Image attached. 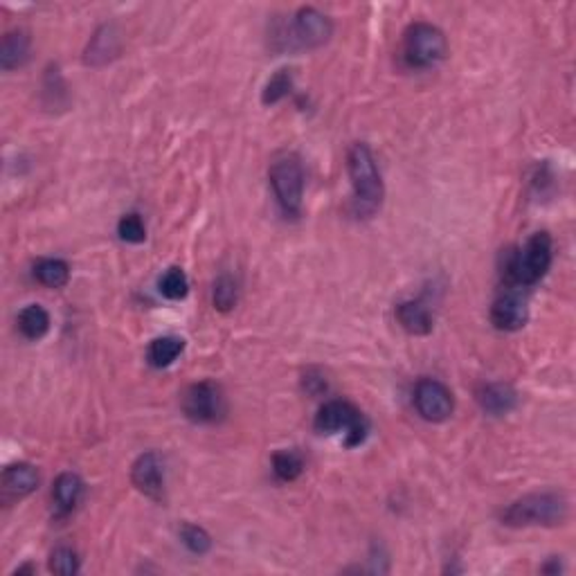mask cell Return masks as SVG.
Masks as SVG:
<instances>
[{
    "label": "cell",
    "mask_w": 576,
    "mask_h": 576,
    "mask_svg": "<svg viewBox=\"0 0 576 576\" xmlns=\"http://www.w3.org/2000/svg\"><path fill=\"white\" fill-rule=\"evenodd\" d=\"M180 540H183L185 548L197 556L208 554V551L212 549V539H209V534L203 527L183 525V529H180Z\"/></svg>",
    "instance_id": "cb8c5ba5"
},
{
    "label": "cell",
    "mask_w": 576,
    "mask_h": 576,
    "mask_svg": "<svg viewBox=\"0 0 576 576\" xmlns=\"http://www.w3.org/2000/svg\"><path fill=\"white\" fill-rule=\"evenodd\" d=\"M18 331L27 340H41L50 331V314L41 304H29L18 314Z\"/></svg>",
    "instance_id": "d6986e66"
},
{
    "label": "cell",
    "mask_w": 576,
    "mask_h": 576,
    "mask_svg": "<svg viewBox=\"0 0 576 576\" xmlns=\"http://www.w3.org/2000/svg\"><path fill=\"white\" fill-rule=\"evenodd\" d=\"M29 59V37L23 29H12L3 37V46H0V68L3 70H16V68L26 66Z\"/></svg>",
    "instance_id": "9a60e30c"
},
{
    "label": "cell",
    "mask_w": 576,
    "mask_h": 576,
    "mask_svg": "<svg viewBox=\"0 0 576 576\" xmlns=\"http://www.w3.org/2000/svg\"><path fill=\"white\" fill-rule=\"evenodd\" d=\"M543 572H545V574H559V572H560V563H559V559H554V560H551V563L545 565Z\"/></svg>",
    "instance_id": "83f0119b"
},
{
    "label": "cell",
    "mask_w": 576,
    "mask_h": 576,
    "mask_svg": "<svg viewBox=\"0 0 576 576\" xmlns=\"http://www.w3.org/2000/svg\"><path fill=\"white\" fill-rule=\"evenodd\" d=\"M131 482L140 493L160 502L165 497V464L158 453H144L131 466Z\"/></svg>",
    "instance_id": "30bf717a"
},
{
    "label": "cell",
    "mask_w": 576,
    "mask_h": 576,
    "mask_svg": "<svg viewBox=\"0 0 576 576\" xmlns=\"http://www.w3.org/2000/svg\"><path fill=\"white\" fill-rule=\"evenodd\" d=\"M347 172H349L351 189H354V214L360 219L374 217L383 205L385 187L379 165H376L372 149L368 144H351L349 154H347Z\"/></svg>",
    "instance_id": "6da1fadb"
},
{
    "label": "cell",
    "mask_w": 576,
    "mask_h": 576,
    "mask_svg": "<svg viewBox=\"0 0 576 576\" xmlns=\"http://www.w3.org/2000/svg\"><path fill=\"white\" fill-rule=\"evenodd\" d=\"M315 431L322 434L345 432V446L354 448L368 439L369 421L354 403L329 401L322 405L320 412H317Z\"/></svg>",
    "instance_id": "52a82bcc"
},
{
    "label": "cell",
    "mask_w": 576,
    "mask_h": 576,
    "mask_svg": "<svg viewBox=\"0 0 576 576\" xmlns=\"http://www.w3.org/2000/svg\"><path fill=\"white\" fill-rule=\"evenodd\" d=\"M414 408L421 419L431 423H443L455 410L453 392L437 379H421L414 388Z\"/></svg>",
    "instance_id": "9c48e42d"
},
{
    "label": "cell",
    "mask_w": 576,
    "mask_h": 576,
    "mask_svg": "<svg viewBox=\"0 0 576 576\" xmlns=\"http://www.w3.org/2000/svg\"><path fill=\"white\" fill-rule=\"evenodd\" d=\"M212 300H214V309L223 311V314L234 309V304H237V284H234L232 277L221 275L217 282H214Z\"/></svg>",
    "instance_id": "d4e9b609"
},
{
    "label": "cell",
    "mask_w": 576,
    "mask_h": 576,
    "mask_svg": "<svg viewBox=\"0 0 576 576\" xmlns=\"http://www.w3.org/2000/svg\"><path fill=\"white\" fill-rule=\"evenodd\" d=\"M331 37H334V26L329 16L315 7H302L288 21V26L275 34V41L280 50H317L326 46Z\"/></svg>",
    "instance_id": "277c9868"
},
{
    "label": "cell",
    "mask_w": 576,
    "mask_h": 576,
    "mask_svg": "<svg viewBox=\"0 0 576 576\" xmlns=\"http://www.w3.org/2000/svg\"><path fill=\"white\" fill-rule=\"evenodd\" d=\"M183 414L194 423H217L226 414V397L223 389L212 380H201L185 389Z\"/></svg>",
    "instance_id": "ba28073f"
},
{
    "label": "cell",
    "mask_w": 576,
    "mask_h": 576,
    "mask_svg": "<svg viewBox=\"0 0 576 576\" xmlns=\"http://www.w3.org/2000/svg\"><path fill=\"white\" fill-rule=\"evenodd\" d=\"M529 320V309L520 293L507 291L493 302L491 322L500 331H520Z\"/></svg>",
    "instance_id": "8fae6325"
},
{
    "label": "cell",
    "mask_w": 576,
    "mask_h": 576,
    "mask_svg": "<svg viewBox=\"0 0 576 576\" xmlns=\"http://www.w3.org/2000/svg\"><path fill=\"white\" fill-rule=\"evenodd\" d=\"M38 482H41V477H38V471L32 464H12L3 471V497L7 502L23 500L29 493L38 489Z\"/></svg>",
    "instance_id": "7c38bea8"
},
{
    "label": "cell",
    "mask_w": 576,
    "mask_h": 576,
    "mask_svg": "<svg viewBox=\"0 0 576 576\" xmlns=\"http://www.w3.org/2000/svg\"><path fill=\"white\" fill-rule=\"evenodd\" d=\"M50 570L61 576L77 574L80 572V556L70 548H57L50 556Z\"/></svg>",
    "instance_id": "4316f807"
},
{
    "label": "cell",
    "mask_w": 576,
    "mask_h": 576,
    "mask_svg": "<svg viewBox=\"0 0 576 576\" xmlns=\"http://www.w3.org/2000/svg\"><path fill=\"white\" fill-rule=\"evenodd\" d=\"M448 55V41L432 23H412L403 34V57L410 68H434Z\"/></svg>",
    "instance_id": "5b68a950"
},
{
    "label": "cell",
    "mask_w": 576,
    "mask_h": 576,
    "mask_svg": "<svg viewBox=\"0 0 576 576\" xmlns=\"http://www.w3.org/2000/svg\"><path fill=\"white\" fill-rule=\"evenodd\" d=\"M554 260V243L548 232H536L525 248L507 255L505 280L509 286H534L548 275Z\"/></svg>",
    "instance_id": "3957f363"
},
{
    "label": "cell",
    "mask_w": 576,
    "mask_h": 576,
    "mask_svg": "<svg viewBox=\"0 0 576 576\" xmlns=\"http://www.w3.org/2000/svg\"><path fill=\"white\" fill-rule=\"evenodd\" d=\"M477 403L491 417L509 414L518 405V392L507 383H489L477 389Z\"/></svg>",
    "instance_id": "4fadbf2b"
},
{
    "label": "cell",
    "mask_w": 576,
    "mask_h": 576,
    "mask_svg": "<svg viewBox=\"0 0 576 576\" xmlns=\"http://www.w3.org/2000/svg\"><path fill=\"white\" fill-rule=\"evenodd\" d=\"M117 52H120V32H117L115 26L106 23V26H101L92 34L91 43L86 48L84 61L88 66H104V63L117 57Z\"/></svg>",
    "instance_id": "5bb4252c"
},
{
    "label": "cell",
    "mask_w": 576,
    "mask_h": 576,
    "mask_svg": "<svg viewBox=\"0 0 576 576\" xmlns=\"http://www.w3.org/2000/svg\"><path fill=\"white\" fill-rule=\"evenodd\" d=\"M397 320L412 336H428L432 331V314L421 302H401L397 306Z\"/></svg>",
    "instance_id": "2e32d148"
},
{
    "label": "cell",
    "mask_w": 576,
    "mask_h": 576,
    "mask_svg": "<svg viewBox=\"0 0 576 576\" xmlns=\"http://www.w3.org/2000/svg\"><path fill=\"white\" fill-rule=\"evenodd\" d=\"M302 471H304V460L300 453L280 451L272 455V473L277 475V480L293 482L302 475Z\"/></svg>",
    "instance_id": "44dd1931"
},
{
    "label": "cell",
    "mask_w": 576,
    "mask_h": 576,
    "mask_svg": "<svg viewBox=\"0 0 576 576\" xmlns=\"http://www.w3.org/2000/svg\"><path fill=\"white\" fill-rule=\"evenodd\" d=\"M568 518V500L563 493H529L509 505L502 514L507 527H559Z\"/></svg>",
    "instance_id": "7a4b0ae2"
},
{
    "label": "cell",
    "mask_w": 576,
    "mask_h": 576,
    "mask_svg": "<svg viewBox=\"0 0 576 576\" xmlns=\"http://www.w3.org/2000/svg\"><path fill=\"white\" fill-rule=\"evenodd\" d=\"M158 288L167 300H174V302L185 300L189 293V280H187V275H185L183 268L174 266V268H169L163 277H160Z\"/></svg>",
    "instance_id": "603a6c76"
},
{
    "label": "cell",
    "mask_w": 576,
    "mask_h": 576,
    "mask_svg": "<svg viewBox=\"0 0 576 576\" xmlns=\"http://www.w3.org/2000/svg\"><path fill=\"white\" fill-rule=\"evenodd\" d=\"M117 234L126 243H144L146 228L140 214H124L120 219V223H117Z\"/></svg>",
    "instance_id": "484cf974"
},
{
    "label": "cell",
    "mask_w": 576,
    "mask_h": 576,
    "mask_svg": "<svg viewBox=\"0 0 576 576\" xmlns=\"http://www.w3.org/2000/svg\"><path fill=\"white\" fill-rule=\"evenodd\" d=\"M34 277L48 288H63L70 282V266L63 260H41L34 266Z\"/></svg>",
    "instance_id": "ffe728a7"
},
{
    "label": "cell",
    "mask_w": 576,
    "mask_h": 576,
    "mask_svg": "<svg viewBox=\"0 0 576 576\" xmlns=\"http://www.w3.org/2000/svg\"><path fill=\"white\" fill-rule=\"evenodd\" d=\"M271 187L286 217H297L304 201V167L293 154L282 155L268 169Z\"/></svg>",
    "instance_id": "8992f818"
},
{
    "label": "cell",
    "mask_w": 576,
    "mask_h": 576,
    "mask_svg": "<svg viewBox=\"0 0 576 576\" xmlns=\"http://www.w3.org/2000/svg\"><path fill=\"white\" fill-rule=\"evenodd\" d=\"M291 91H293V70L282 68V70H277L275 75L266 81V86H263L261 101L266 106H272V104H277V101L284 100V97L291 95Z\"/></svg>",
    "instance_id": "7402d4cb"
},
{
    "label": "cell",
    "mask_w": 576,
    "mask_h": 576,
    "mask_svg": "<svg viewBox=\"0 0 576 576\" xmlns=\"http://www.w3.org/2000/svg\"><path fill=\"white\" fill-rule=\"evenodd\" d=\"M185 351V340L178 336H163V338L151 340L149 349H146V360H149L151 368L165 369L178 358Z\"/></svg>",
    "instance_id": "ac0fdd59"
},
{
    "label": "cell",
    "mask_w": 576,
    "mask_h": 576,
    "mask_svg": "<svg viewBox=\"0 0 576 576\" xmlns=\"http://www.w3.org/2000/svg\"><path fill=\"white\" fill-rule=\"evenodd\" d=\"M81 496H84V482H81V477L77 473H61L55 480L52 500H55L57 509L61 514H70L80 505Z\"/></svg>",
    "instance_id": "e0dca14e"
}]
</instances>
